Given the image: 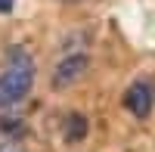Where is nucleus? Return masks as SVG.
<instances>
[{
    "instance_id": "f257e3e1",
    "label": "nucleus",
    "mask_w": 155,
    "mask_h": 152,
    "mask_svg": "<svg viewBox=\"0 0 155 152\" xmlns=\"http://www.w3.org/2000/svg\"><path fill=\"white\" fill-rule=\"evenodd\" d=\"M34 59L25 47H9L6 50V65L0 71V109H12L16 103H22L34 87Z\"/></svg>"
},
{
    "instance_id": "f03ea898",
    "label": "nucleus",
    "mask_w": 155,
    "mask_h": 152,
    "mask_svg": "<svg viewBox=\"0 0 155 152\" xmlns=\"http://www.w3.org/2000/svg\"><path fill=\"white\" fill-rule=\"evenodd\" d=\"M152 106H155V84L149 78H140L124 90V109L134 118H149Z\"/></svg>"
},
{
    "instance_id": "7ed1b4c3",
    "label": "nucleus",
    "mask_w": 155,
    "mask_h": 152,
    "mask_svg": "<svg viewBox=\"0 0 155 152\" xmlns=\"http://www.w3.org/2000/svg\"><path fill=\"white\" fill-rule=\"evenodd\" d=\"M87 71V53H68L59 59V65L53 68V78H50V87L53 90H68L71 84H78Z\"/></svg>"
},
{
    "instance_id": "20e7f679",
    "label": "nucleus",
    "mask_w": 155,
    "mask_h": 152,
    "mask_svg": "<svg viewBox=\"0 0 155 152\" xmlns=\"http://www.w3.org/2000/svg\"><path fill=\"white\" fill-rule=\"evenodd\" d=\"M65 140L68 143H78V140H84V137H87V118L84 115H74V112H71V115L65 118Z\"/></svg>"
},
{
    "instance_id": "39448f33",
    "label": "nucleus",
    "mask_w": 155,
    "mask_h": 152,
    "mask_svg": "<svg viewBox=\"0 0 155 152\" xmlns=\"http://www.w3.org/2000/svg\"><path fill=\"white\" fill-rule=\"evenodd\" d=\"M0 152H25L19 140H12V137H0Z\"/></svg>"
},
{
    "instance_id": "423d86ee",
    "label": "nucleus",
    "mask_w": 155,
    "mask_h": 152,
    "mask_svg": "<svg viewBox=\"0 0 155 152\" xmlns=\"http://www.w3.org/2000/svg\"><path fill=\"white\" fill-rule=\"evenodd\" d=\"M12 3H16V0H0V12H9Z\"/></svg>"
}]
</instances>
